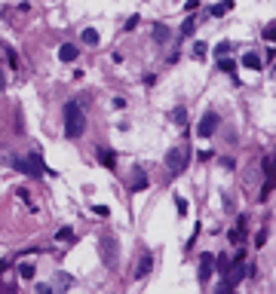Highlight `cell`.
<instances>
[{
    "label": "cell",
    "mask_w": 276,
    "mask_h": 294,
    "mask_svg": "<svg viewBox=\"0 0 276 294\" xmlns=\"http://www.w3.org/2000/svg\"><path fill=\"white\" fill-rule=\"evenodd\" d=\"M175 209H178V215H187V199L175 196Z\"/></svg>",
    "instance_id": "cell-22"
},
{
    "label": "cell",
    "mask_w": 276,
    "mask_h": 294,
    "mask_svg": "<svg viewBox=\"0 0 276 294\" xmlns=\"http://www.w3.org/2000/svg\"><path fill=\"white\" fill-rule=\"evenodd\" d=\"M18 276H22V279H34V264H18Z\"/></svg>",
    "instance_id": "cell-16"
},
{
    "label": "cell",
    "mask_w": 276,
    "mask_h": 294,
    "mask_svg": "<svg viewBox=\"0 0 276 294\" xmlns=\"http://www.w3.org/2000/svg\"><path fill=\"white\" fill-rule=\"evenodd\" d=\"M215 129H218V114H206V117L199 120V126H196V135L199 138H209Z\"/></svg>",
    "instance_id": "cell-5"
},
{
    "label": "cell",
    "mask_w": 276,
    "mask_h": 294,
    "mask_svg": "<svg viewBox=\"0 0 276 294\" xmlns=\"http://www.w3.org/2000/svg\"><path fill=\"white\" fill-rule=\"evenodd\" d=\"M77 55H80V49L74 46V43H62V46H59V59H62V62H74Z\"/></svg>",
    "instance_id": "cell-8"
},
{
    "label": "cell",
    "mask_w": 276,
    "mask_h": 294,
    "mask_svg": "<svg viewBox=\"0 0 276 294\" xmlns=\"http://www.w3.org/2000/svg\"><path fill=\"white\" fill-rule=\"evenodd\" d=\"M273 37H276V25H267L264 28V40H273Z\"/></svg>",
    "instance_id": "cell-25"
},
{
    "label": "cell",
    "mask_w": 276,
    "mask_h": 294,
    "mask_svg": "<svg viewBox=\"0 0 276 294\" xmlns=\"http://www.w3.org/2000/svg\"><path fill=\"white\" fill-rule=\"evenodd\" d=\"M74 285V276H68V273H55V291H68Z\"/></svg>",
    "instance_id": "cell-10"
},
{
    "label": "cell",
    "mask_w": 276,
    "mask_h": 294,
    "mask_svg": "<svg viewBox=\"0 0 276 294\" xmlns=\"http://www.w3.org/2000/svg\"><path fill=\"white\" fill-rule=\"evenodd\" d=\"M147 187V175H144V169H135L132 172V184H129V190H144Z\"/></svg>",
    "instance_id": "cell-9"
},
{
    "label": "cell",
    "mask_w": 276,
    "mask_h": 294,
    "mask_svg": "<svg viewBox=\"0 0 276 294\" xmlns=\"http://www.w3.org/2000/svg\"><path fill=\"white\" fill-rule=\"evenodd\" d=\"M6 267H9V264H6V261H0V273H3V270H6Z\"/></svg>",
    "instance_id": "cell-31"
},
{
    "label": "cell",
    "mask_w": 276,
    "mask_h": 294,
    "mask_svg": "<svg viewBox=\"0 0 276 294\" xmlns=\"http://www.w3.org/2000/svg\"><path fill=\"white\" fill-rule=\"evenodd\" d=\"M230 43H221V46H215V55H218V59H227V55H230Z\"/></svg>",
    "instance_id": "cell-19"
},
{
    "label": "cell",
    "mask_w": 276,
    "mask_h": 294,
    "mask_svg": "<svg viewBox=\"0 0 276 294\" xmlns=\"http://www.w3.org/2000/svg\"><path fill=\"white\" fill-rule=\"evenodd\" d=\"M218 71H224V74H233L236 68H233V62H230V59H221V62H218Z\"/></svg>",
    "instance_id": "cell-20"
},
{
    "label": "cell",
    "mask_w": 276,
    "mask_h": 294,
    "mask_svg": "<svg viewBox=\"0 0 276 294\" xmlns=\"http://www.w3.org/2000/svg\"><path fill=\"white\" fill-rule=\"evenodd\" d=\"M172 117H175V123H178V126H184V123H187V110H184V107H178Z\"/></svg>",
    "instance_id": "cell-21"
},
{
    "label": "cell",
    "mask_w": 276,
    "mask_h": 294,
    "mask_svg": "<svg viewBox=\"0 0 276 294\" xmlns=\"http://www.w3.org/2000/svg\"><path fill=\"white\" fill-rule=\"evenodd\" d=\"M243 65L252 68V71H261V59H258L255 52H246V55H243Z\"/></svg>",
    "instance_id": "cell-12"
},
{
    "label": "cell",
    "mask_w": 276,
    "mask_h": 294,
    "mask_svg": "<svg viewBox=\"0 0 276 294\" xmlns=\"http://www.w3.org/2000/svg\"><path fill=\"white\" fill-rule=\"evenodd\" d=\"M264 242H267V230L261 227V230H258V236H255V245H258V248H261Z\"/></svg>",
    "instance_id": "cell-23"
},
{
    "label": "cell",
    "mask_w": 276,
    "mask_h": 294,
    "mask_svg": "<svg viewBox=\"0 0 276 294\" xmlns=\"http://www.w3.org/2000/svg\"><path fill=\"white\" fill-rule=\"evenodd\" d=\"M212 270H215V254H209V251H202V257H199V279L206 282L209 276H212Z\"/></svg>",
    "instance_id": "cell-6"
},
{
    "label": "cell",
    "mask_w": 276,
    "mask_h": 294,
    "mask_svg": "<svg viewBox=\"0 0 276 294\" xmlns=\"http://www.w3.org/2000/svg\"><path fill=\"white\" fill-rule=\"evenodd\" d=\"M98 159L107 165V169H114V162H117V156L110 153V150H104V147H98Z\"/></svg>",
    "instance_id": "cell-14"
},
{
    "label": "cell",
    "mask_w": 276,
    "mask_h": 294,
    "mask_svg": "<svg viewBox=\"0 0 276 294\" xmlns=\"http://www.w3.org/2000/svg\"><path fill=\"white\" fill-rule=\"evenodd\" d=\"M83 43L95 46V43H98V31H95V28H86V31H83Z\"/></svg>",
    "instance_id": "cell-15"
},
{
    "label": "cell",
    "mask_w": 276,
    "mask_h": 294,
    "mask_svg": "<svg viewBox=\"0 0 276 294\" xmlns=\"http://www.w3.org/2000/svg\"><path fill=\"white\" fill-rule=\"evenodd\" d=\"M227 9H230V3H212V6H209V12H212L215 18H221V15H224Z\"/></svg>",
    "instance_id": "cell-17"
},
{
    "label": "cell",
    "mask_w": 276,
    "mask_h": 294,
    "mask_svg": "<svg viewBox=\"0 0 276 294\" xmlns=\"http://www.w3.org/2000/svg\"><path fill=\"white\" fill-rule=\"evenodd\" d=\"M37 294H52V288L49 285H37Z\"/></svg>",
    "instance_id": "cell-29"
},
{
    "label": "cell",
    "mask_w": 276,
    "mask_h": 294,
    "mask_svg": "<svg viewBox=\"0 0 276 294\" xmlns=\"http://www.w3.org/2000/svg\"><path fill=\"white\" fill-rule=\"evenodd\" d=\"M193 55H196V59H202V55H206V43H196L193 46Z\"/></svg>",
    "instance_id": "cell-26"
},
{
    "label": "cell",
    "mask_w": 276,
    "mask_h": 294,
    "mask_svg": "<svg viewBox=\"0 0 276 294\" xmlns=\"http://www.w3.org/2000/svg\"><path fill=\"white\" fill-rule=\"evenodd\" d=\"M6 86V77H3V71H0V89H3Z\"/></svg>",
    "instance_id": "cell-30"
},
{
    "label": "cell",
    "mask_w": 276,
    "mask_h": 294,
    "mask_svg": "<svg viewBox=\"0 0 276 294\" xmlns=\"http://www.w3.org/2000/svg\"><path fill=\"white\" fill-rule=\"evenodd\" d=\"M86 129V120H83V110L77 101H68L65 104V135L68 138H80Z\"/></svg>",
    "instance_id": "cell-1"
},
{
    "label": "cell",
    "mask_w": 276,
    "mask_h": 294,
    "mask_svg": "<svg viewBox=\"0 0 276 294\" xmlns=\"http://www.w3.org/2000/svg\"><path fill=\"white\" fill-rule=\"evenodd\" d=\"M3 52H6V59H9V65H12V68H18V55H15V52H12L9 46H3Z\"/></svg>",
    "instance_id": "cell-24"
},
{
    "label": "cell",
    "mask_w": 276,
    "mask_h": 294,
    "mask_svg": "<svg viewBox=\"0 0 276 294\" xmlns=\"http://www.w3.org/2000/svg\"><path fill=\"white\" fill-rule=\"evenodd\" d=\"M215 270H218V273H224V276L230 273V261H227V254H218V257H215Z\"/></svg>",
    "instance_id": "cell-13"
},
{
    "label": "cell",
    "mask_w": 276,
    "mask_h": 294,
    "mask_svg": "<svg viewBox=\"0 0 276 294\" xmlns=\"http://www.w3.org/2000/svg\"><path fill=\"white\" fill-rule=\"evenodd\" d=\"M92 212L101 215V218H107V215H110V212H107V206H92Z\"/></svg>",
    "instance_id": "cell-27"
},
{
    "label": "cell",
    "mask_w": 276,
    "mask_h": 294,
    "mask_svg": "<svg viewBox=\"0 0 276 294\" xmlns=\"http://www.w3.org/2000/svg\"><path fill=\"white\" fill-rule=\"evenodd\" d=\"M169 37H172V31L166 28V25H160V22L154 25V40L157 43H169Z\"/></svg>",
    "instance_id": "cell-11"
},
{
    "label": "cell",
    "mask_w": 276,
    "mask_h": 294,
    "mask_svg": "<svg viewBox=\"0 0 276 294\" xmlns=\"http://www.w3.org/2000/svg\"><path fill=\"white\" fill-rule=\"evenodd\" d=\"M101 257H104V267H117V239L114 236L101 239Z\"/></svg>",
    "instance_id": "cell-3"
},
{
    "label": "cell",
    "mask_w": 276,
    "mask_h": 294,
    "mask_svg": "<svg viewBox=\"0 0 276 294\" xmlns=\"http://www.w3.org/2000/svg\"><path fill=\"white\" fill-rule=\"evenodd\" d=\"M151 270H154V254H151V251H144V254H141V261H138V267H135V279L147 276Z\"/></svg>",
    "instance_id": "cell-7"
},
{
    "label": "cell",
    "mask_w": 276,
    "mask_h": 294,
    "mask_svg": "<svg viewBox=\"0 0 276 294\" xmlns=\"http://www.w3.org/2000/svg\"><path fill=\"white\" fill-rule=\"evenodd\" d=\"M71 236H74V230H71V227H62V230H59V239H71Z\"/></svg>",
    "instance_id": "cell-28"
},
{
    "label": "cell",
    "mask_w": 276,
    "mask_h": 294,
    "mask_svg": "<svg viewBox=\"0 0 276 294\" xmlns=\"http://www.w3.org/2000/svg\"><path fill=\"white\" fill-rule=\"evenodd\" d=\"M193 31H196V18H187V22L181 25V34H184V37H190Z\"/></svg>",
    "instance_id": "cell-18"
},
{
    "label": "cell",
    "mask_w": 276,
    "mask_h": 294,
    "mask_svg": "<svg viewBox=\"0 0 276 294\" xmlns=\"http://www.w3.org/2000/svg\"><path fill=\"white\" fill-rule=\"evenodd\" d=\"M184 159H187V156H184V150H178V147H172V150L166 153V165H169L172 175H178L184 169Z\"/></svg>",
    "instance_id": "cell-4"
},
{
    "label": "cell",
    "mask_w": 276,
    "mask_h": 294,
    "mask_svg": "<svg viewBox=\"0 0 276 294\" xmlns=\"http://www.w3.org/2000/svg\"><path fill=\"white\" fill-rule=\"evenodd\" d=\"M246 276H249V267H243V264H239V267H230V273L224 276V282H221L218 294H233V291H236V285L243 282Z\"/></svg>",
    "instance_id": "cell-2"
}]
</instances>
